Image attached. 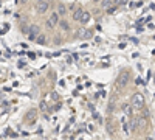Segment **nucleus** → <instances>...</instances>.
<instances>
[{"label":"nucleus","instance_id":"0eeeda50","mask_svg":"<svg viewBox=\"0 0 155 140\" xmlns=\"http://www.w3.org/2000/svg\"><path fill=\"white\" fill-rule=\"evenodd\" d=\"M47 9H48V2H37V5H36L37 14H45Z\"/></svg>","mask_w":155,"mask_h":140},{"label":"nucleus","instance_id":"9b49d317","mask_svg":"<svg viewBox=\"0 0 155 140\" xmlns=\"http://www.w3.org/2000/svg\"><path fill=\"white\" fill-rule=\"evenodd\" d=\"M82 12H84V11H82L81 8H78V9L73 12V19H74V20H81V17H82Z\"/></svg>","mask_w":155,"mask_h":140},{"label":"nucleus","instance_id":"423d86ee","mask_svg":"<svg viewBox=\"0 0 155 140\" xmlns=\"http://www.w3.org/2000/svg\"><path fill=\"white\" fill-rule=\"evenodd\" d=\"M76 36L79 37V39H90V37H92V31H87L82 27V28H79V30L76 31Z\"/></svg>","mask_w":155,"mask_h":140},{"label":"nucleus","instance_id":"a211bd4d","mask_svg":"<svg viewBox=\"0 0 155 140\" xmlns=\"http://www.w3.org/2000/svg\"><path fill=\"white\" fill-rule=\"evenodd\" d=\"M59 14H62V16L65 14V6H64V5H61V6H59Z\"/></svg>","mask_w":155,"mask_h":140},{"label":"nucleus","instance_id":"b1692460","mask_svg":"<svg viewBox=\"0 0 155 140\" xmlns=\"http://www.w3.org/2000/svg\"><path fill=\"white\" fill-rule=\"evenodd\" d=\"M92 2H101V0H92Z\"/></svg>","mask_w":155,"mask_h":140},{"label":"nucleus","instance_id":"412c9836","mask_svg":"<svg viewBox=\"0 0 155 140\" xmlns=\"http://www.w3.org/2000/svg\"><path fill=\"white\" fill-rule=\"evenodd\" d=\"M115 2H116V5H124L126 0H115Z\"/></svg>","mask_w":155,"mask_h":140},{"label":"nucleus","instance_id":"f8f14e48","mask_svg":"<svg viewBox=\"0 0 155 140\" xmlns=\"http://www.w3.org/2000/svg\"><path fill=\"white\" fill-rule=\"evenodd\" d=\"M90 17H92V16H90V12H88V11H84V12H82V17H81V20H79V22L87 23V22L90 20Z\"/></svg>","mask_w":155,"mask_h":140},{"label":"nucleus","instance_id":"f257e3e1","mask_svg":"<svg viewBox=\"0 0 155 140\" xmlns=\"http://www.w3.org/2000/svg\"><path fill=\"white\" fill-rule=\"evenodd\" d=\"M130 103H132L134 109H143L144 108V103H146V101H144V95L140 94V92L134 94L130 97Z\"/></svg>","mask_w":155,"mask_h":140},{"label":"nucleus","instance_id":"f3484780","mask_svg":"<svg viewBox=\"0 0 155 140\" xmlns=\"http://www.w3.org/2000/svg\"><path fill=\"white\" fill-rule=\"evenodd\" d=\"M50 98L53 100V101H58V100H59V94H58V92H51V94H50Z\"/></svg>","mask_w":155,"mask_h":140},{"label":"nucleus","instance_id":"dca6fc26","mask_svg":"<svg viewBox=\"0 0 155 140\" xmlns=\"http://www.w3.org/2000/svg\"><path fill=\"white\" fill-rule=\"evenodd\" d=\"M101 6L107 9L109 6H112V0H101Z\"/></svg>","mask_w":155,"mask_h":140},{"label":"nucleus","instance_id":"aec40b11","mask_svg":"<svg viewBox=\"0 0 155 140\" xmlns=\"http://www.w3.org/2000/svg\"><path fill=\"white\" fill-rule=\"evenodd\" d=\"M22 33L28 34V33H30V27H23V28H22Z\"/></svg>","mask_w":155,"mask_h":140},{"label":"nucleus","instance_id":"20e7f679","mask_svg":"<svg viewBox=\"0 0 155 140\" xmlns=\"http://www.w3.org/2000/svg\"><path fill=\"white\" fill-rule=\"evenodd\" d=\"M36 120H37V111L36 109H30L28 114H25V123L33 125Z\"/></svg>","mask_w":155,"mask_h":140},{"label":"nucleus","instance_id":"9d476101","mask_svg":"<svg viewBox=\"0 0 155 140\" xmlns=\"http://www.w3.org/2000/svg\"><path fill=\"white\" fill-rule=\"evenodd\" d=\"M34 42L41 44V45H45V44H47V36H45V34H39V36H37V39H36Z\"/></svg>","mask_w":155,"mask_h":140},{"label":"nucleus","instance_id":"4be33fe9","mask_svg":"<svg viewBox=\"0 0 155 140\" xmlns=\"http://www.w3.org/2000/svg\"><path fill=\"white\" fill-rule=\"evenodd\" d=\"M37 2H48V0H37Z\"/></svg>","mask_w":155,"mask_h":140},{"label":"nucleus","instance_id":"1a4fd4ad","mask_svg":"<svg viewBox=\"0 0 155 140\" xmlns=\"http://www.w3.org/2000/svg\"><path fill=\"white\" fill-rule=\"evenodd\" d=\"M137 125H138V128H140V129H144L146 126H147V118H146L144 115L138 117V118H137Z\"/></svg>","mask_w":155,"mask_h":140},{"label":"nucleus","instance_id":"ddd939ff","mask_svg":"<svg viewBox=\"0 0 155 140\" xmlns=\"http://www.w3.org/2000/svg\"><path fill=\"white\" fill-rule=\"evenodd\" d=\"M39 109L47 114V112L50 111V109H48V103H47V101H41V103H39Z\"/></svg>","mask_w":155,"mask_h":140},{"label":"nucleus","instance_id":"6ab92c4d","mask_svg":"<svg viewBox=\"0 0 155 140\" xmlns=\"http://www.w3.org/2000/svg\"><path fill=\"white\" fill-rule=\"evenodd\" d=\"M127 126H129V125H127V123H126V121H123V131H124V132H126V134H127V132H129V128H127Z\"/></svg>","mask_w":155,"mask_h":140},{"label":"nucleus","instance_id":"5701e85b","mask_svg":"<svg viewBox=\"0 0 155 140\" xmlns=\"http://www.w3.org/2000/svg\"><path fill=\"white\" fill-rule=\"evenodd\" d=\"M25 2H27V0H20V3H25Z\"/></svg>","mask_w":155,"mask_h":140},{"label":"nucleus","instance_id":"39448f33","mask_svg":"<svg viewBox=\"0 0 155 140\" xmlns=\"http://www.w3.org/2000/svg\"><path fill=\"white\" fill-rule=\"evenodd\" d=\"M59 23V12H54V14H50V19L47 20V25L48 28H53Z\"/></svg>","mask_w":155,"mask_h":140},{"label":"nucleus","instance_id":"4468645a","mask_svg":"<svg viewBox=\"0 0 155 140\" xmlns=\"http://www.w3.org/2000/svg\"><path fill=\"white\" fill-rule=\"evenodd\" d=\"M106 126H107V132H109V134H113V132H115L113 125H112V121H110V120H107V121H106Z\"/></svg>","mask_w":155,"mask_h":140},{"label":"nucleus","instance_id":"f03ea898","mask_svg":"<svg viewBox=\"0 0 155 140\" xmlns=\"http://www.w3.org/2000/svg\"><path fill=\"white\" fill-rule=\"evenodd\" d=\"M129 81V73H120L118 75V78H116V83H115V92H118L120 89H123Z\"/></svg>","mask_w":155,"mask_h":140},{"label":"nucleus","instance_id":"6e6552de","mask_svg":"<svg viewBox=\"0 0 155 140\" xmlns=\"http://www.w3.org/2000/svg\"><path fill=\"white\" fill-rule=\"evenodd\" d=\"M123 111H124L126 115H129V117L132 115V112H134V106H132L130 101H129V103H124V104H123Z\"/></svg>","mask_w":155,"mask_h":140},{"label":"nucleus","instance_id":"7ed1b4c3","mask_svg":"<svg viewBox=\"0 0 155 140\" xmlns=\"http://www.w3.org/2000/svg\"><path fill=\"white\" fill-rule=\"evenodd\" d=\"M39 34H41V27H39V25H31V27H30V33H28L30 41H36Z\"/></svg>","mask_w":155,"mask_h":140},{"label":"nucleus","instance_id":"2eb2a0df","mask_svg":"<svg viewBox=\"0 0 155 140\" xmlns=\"http://www.w3.org/2000/svg\"><path fill=\"white\" fill-rule=\"evenodd\" d=\"M59 27L64 30V31H68V23L65 20H59Z\"/></svg>","mask_w":155,"mask_h":140}]
</instances>
